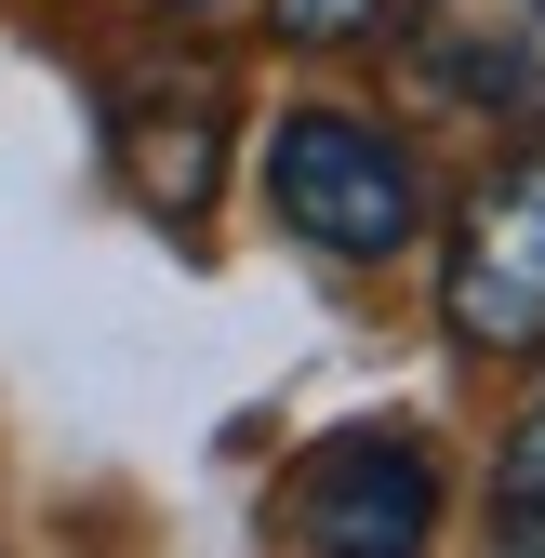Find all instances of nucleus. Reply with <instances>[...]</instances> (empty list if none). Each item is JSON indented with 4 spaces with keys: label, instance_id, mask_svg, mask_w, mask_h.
Returning <instances> with one entry per match:
<instances>
[{
    "label": "nucleus",
    "instance_id": "obj_1",
    "mask_svg": "<svg viewBox=\"0 0 545 558\" xmlns=\"http://www.w3.org/2000/svg\"><path fill=\"white\" fill-rule=\"evenodd\" d=\"M253 173H266V214L319 266H399L426 240V160L386 120H360V107H293Z\"/></svg>",
    "mask_w": 545,
    "mask_h": 558
},
{
    "label": "nucleus",
    "instance_id": "obj_2",
    "mask_svg": "<svg viewBox=\"0 0 545 558\" xmlns=\"http://www.w3.org/2000/svg\"><path fill=\"white\" fill-rule=\"evenodd\" d=\"M439 332L465 360H545V133H506L493 173L452 199Z\"/></svg>",
    "mask_w": 545,
    "mask_h": 558
},
{
    "label": "nucleus",
    "instance_id": "obj_3",
    "mask_svg": "<svg viewBox=\"0 0 545 558\" xmlns=\"http://www.w3.org/2000/svg\"><path fill=\"white\" fill-rule=\"evenodd\" d=\"M426 532H439V465L426 439H386V426L306 439L266 493V545H293V558H413Z\"/></svg>",
    "mask_w": 545,
    "mask_h": 558
},
{
    "label": "nucleus",
    "instance_id": "obj_4",
    "mask_svg": "<svg viewBox=\"0 0 545 558\" xmlns=\"http://www.w3.org/2000/svg\"><path fill=\"white\" fill-rule=\"evenodd\" d=\"M399 81L465 133H545V0H399Z\"/></svg>",
    "mask_w": 545,
    "mask_h": 558
},
{
    "label": "nucleus",
    "instance_id": "obj_5",
    "mask_svg": "<svg viewBox=\"0 0 545 558\" xmlns=\"http://www.w3.org/2000/svg\"><path fill=\"white\" fill-rule=\"evenodd\" d=\"M107 160H120V186L147 199L160 227H199V199H214V173H227V81L214 66H133V81L107 94Z\"/></svg>",
    "mask_w": 545,
    "mask_h": 558
},
{
    "label": "nucleus",
    "instance_id": "obj_6",
    "mask_svg": "<svg viewBox=\"0 0 545 558\" xmlns=\"http://www.w3.org/2000/svg\"><path fill=\"white\" fill-rule=\"evenodd\" d=\"M493 545L506 558H545V386L519 399V426L493 452Z\"/></svg>",
    "mask_w": 545,
    "mask_h": 558
},
{
    "label": "nucleus",
    "instance_id": "obj_7",
    "mask_svg": "<svg viewBox=\"0 0 545 558\" xmlns=\"http://www.w3.org/2000/svg\"><path fill=\"white\" fill-rule=\"evenodd\" d=\"M266 14H280L293 53H360V40L399 27V0H266Z\"/></svg>",
    "mask_w": 545,
    "mask_h": 558
},
{
    "label": "nucleus",
    "instance_id": "obj_8",
    "mask_svg": "<svg viewBox=\"0 0 545 558\" xmlns=\"http://www.w3.org/2000/svg\"><path fill=\"white\" fill-rule=\"evenodd\" d=\"M160 14H227V0H160Z\"/></svg>",
    "mask_w": 545,
    "mask_h": 558
}]
</instances>
